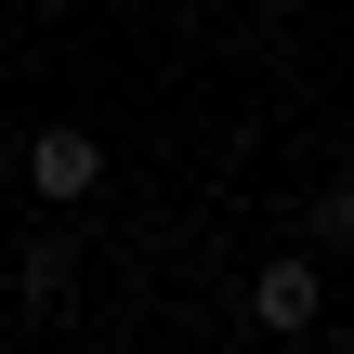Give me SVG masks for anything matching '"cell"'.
Here are the masks:
<instances>
[{"label":"cell","instance_id":"obj_1","mask_svg":"<svg viewBox=\"0 0 354 354\" xmlns=\"http://www.w3.org/2000/svg\"><path fill=\"white\" fill-rule=\"evenodd\" d=\"M92 184H105V131H79V118L26 131V197H39V210H79Z\"/></svg>","mask_w":354,"mask_h":354},{"label":"cell","instance_id":"obj_2","mask_svg":"<svg viewBox=\"0 0 354 354\" xmlns=\"http://www.w3.org/2000/svg\"><path fill=\"white\" fill-rule=\"evenodd\" d=\"M315 315H328V276H315V250H289V263H263V276H250V328H263V342H302Z\"/></svg>","mask_w":354,"mask_h":354},{"label":"cell","instance_id":"obj_3","mask_svg":"<svg viewBox=\"0 0 354 354\" xmlns=\"http://www.w3.org/2000/svg\"><path fill=\"white\" fill-rule=\"evenodd\" d=\"M66 289H79V263H66V236H26V263H13V302H26V315H53Z\"/></svg>","mask_w":354,"mask_h":354},{"label":"cell","instance_id":"obj_4","mask_svg":"<svg viewBox=\"0 0 354 354\" xmlns=\"http://www.w3.org/2000/svg\"><path fill=\"white\" fill-rule=\"evenodd\" d=\"M302 223H315V250H354V184H328V197H315Z\"/></svg>","mask_w":354,"mask_h":354}]
</instances>
